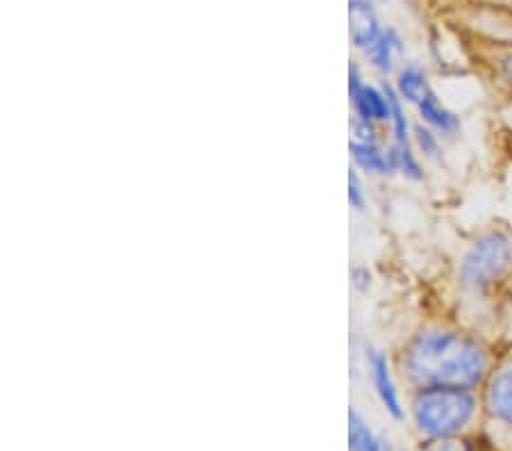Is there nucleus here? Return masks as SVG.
I'll use <instances>...</instances> for the list:
<instances>
[{"instance_id": "nucleus-15", "label": "nucleus", "mask_w": 512, "mask_h": 451, "mask_svg": "<svg viewBox=\"0 0 512 451\" xmlns=\"http://www.w3.org/2000/svg\"><path fill=\"white\" fill-rule=\"evenodd\" d=\"M428 451H469V445H467V442L442 438L440 445H435L433 449H428Z\"/></svg>"}, {"instance_id": "nucleus-11", "label": "nucleus", "mask_w": 512, "mask_h": 451, "mask_svg": "<svg viewBox=\"0 0 512 451\" xmlns=\"http://www.w3.org/2000/svg\"><path fill=\"white\" fill-rule=\"evenodd\" d=\"M396 92L401 98H406L408 103L419 105L424 98L431 94V87H428L426 73L419 67H403L399 71V85H396Z\"/></svg>"}, {"instance_id": "nucleus-17", "label": "nucleus", "mask_w": 512, "mask_h": 451, "mask_svg": "<svg viewBox=\"0 0 512 451\" xmlns=\"http://www.w3.org/2000/svg\"><path fill=\"white\" fill-rule=\"evenodd\" d=\"M374 3H383V0H374Z\"/></svg>"}, {"instance_id": "nucleus-14", "label": "nucleus", "mask_w": 512, "mask_h": 451, "mask_svg": "<svg viewBox=\"0 0 512 451\" xmlns=\"http://www.w3.org/2000/svg\"><path fill=\"white\" fill-rule=\"evenodd\" d=\"M415 137H417L419 149L424 151L428 158H435V155H437V137L431 133V130L424 128V126H417Z\"/></svg>"}, {"instance_id": "nucleus-5", "label": "nucleus", "mask_w": 512, "mask_h": 451, "mask_svg": "<svg viewBox=\"0 0 512 451\" xmlns=\"http://www.w3.org/2000/svg\"><path fill=\"white\" fill-rule=\"evenodd\" d=\"M374 0H349V32L358 51L367 53L383 35Z\"/></svg>"}, {"instance_id": "nucleus-2", "label": "nucleus", "mask_w": 512, "mask_h": 451, "mask_svg": "<svg viewBox=\"0 0 512 451\" xmlns=\"http://www.w3.org/2000/svg\"><path fill=\"white\" fill-rule=\"evenodd\" d=\"M476 399L460 388H421L412 401V415L419 431L431 438H451L474 417Z\"/></svg>"}, {"instance_id": "nucleus-9", "label": "nucleus", "mask_w": 512, "mask_h": 451, "mask_svg": "<svg viewBox=\"0 0 512 451\" xmlns=\"http://www.w3.org/2000/svg\"><path fill=\"white\" fill-rule=\"evenodd\" d=\"M487 406L494 417L512 426V369L494 376L487 390Z\"/></svg>"}, {"instance_id": "nucleus-12", "label": "nucleus", "mask_w": 512, "mask_h": 451, "mask_svg": "<svg viewBox=\"0 0 512 451\" xmlns=\"http://www.w3.org/2000/svg\"><path fill=\"white\" fill-rule=\"evenodd\" d=\"M349 449L351 451H385V445L376 438L360 413H349Z\"/></svg>"}, {"instance_id": "nucleus-13", "label": "nucleus", "mask_w": 512, "mask_h": 451, "mask_svg": "<svg viewBox=\"0 0 512 451\" xmlns=\"http://www.w3.org/2000/svg\"><path fill=\"white\" fill-rule=\"evenodd\" d=\"M349 203L353 210L365 208V190H362L358 169H349Z\"/></svg>"}, {"instance_id": "nucleus-7", "label": "nucleus", "mask_w": 512, "mask_h": 451, "mask_svg": "<svg viewBox=\"0 0 512 451\" xmlns=\"http://www.w3.org/2000/svg\"><path fill=\"white\" fill-rule=\"evenodd\" d=\"M351 155L355 160V167L369 171V174H392L396 171V162L392 151H383L381 144L371 142H358V139H351Z\"/></svg>"}, {"instance_id": "nucleus-6", "label": "nucleus", "mask_w": 512, "mask_h": 451, "mask_svg": "<svg viewBox=\"0 0 512 451\" xmlns=\"http://www.w3.org/2000/svg\"><path fill=\"white\" fill-rule=\"evenodd\" d=\"M367 363H369V372H371V379H374V388L378 392V397H381L383 406L387 408V413L396 420H401L403 417V410H401V401H399V392H396V385L392 381V374H390V365H387V358L381 351H374L371 349L367 354Z\"/></svg>"}, {"instance_id": "nucleus-10", "label": "nucleus", "mask_w": 512, "mask_h": 451, "mask_svg": "<svg viewBox=\"0 0 512 451\" xmlns=\"http://www.w3.org/2000/svg\"><path fill=\"white\" fill-rule=\"evenodd\" d=\"M417 108H419L421 119H424L431 128L440 130V133H444V135H453L458 130V126H460V121H458L456 114L444 108V105L437 101V96L433 92L428 94L424 101L417 105Z\"/></svg>"}, {"instance_id": "nucleus-16", "label": "nucleus", "mask_w": 512, "mask_h": 451, "mask_svg": "<svg viewBox=\"0 0 512 451\" xmlns=\"http://www.w3.org/2000/svg\"><path fill=\"white\" fill-rule=\"evenodd\" d=\"M499 69H501V76L512 85V51L499 57Z\"/></svg>"}, {"instance_id": "nucleus-3", "label": "nucleus", "mask_w": 512, "mask_h": 451, "mask_svg": "<svg viewBox=\"0 0 512 451\" xmlns=\"http://www.w3.org/2000/svg\"><path fill=\"white\" fill-rule=\"evenodd\" d=\"M512 267V242L499 233L478 240L462 260L460 283L465 290L481 292Z\"/></svg>"}, {"instance_id": "nucleus-4", "label": "nucleus", "mask_w": 512, "mask_h": 451, "mask_svg": "<svg viewBox=\"0 0 512 451\" xmlns=\"http://www.w3.org/2000/svg\"><path fill=\"white\" fill-rule=\"evenodd\" d=\"M349 94L353 103V117L371 123L392 121V105L385 89L371 87L360 76V69L351 64L349 69Z\"/></svg>"}, {"instance_id": "nucleus-8", "label": "nucleus", "mask_w": 512, "mask_h": 451, "mask_svg": "<svg viewBox=\"0 0 512 451\" xmlns=\"http://www.w3.org/2000/svg\"><path fill=\"white\" fill-rule=\"evenodd\" d=\"M401 53H403L401 35L394 28H385L381 39H378L365 55H367V60L371 62V67H374L376 71L385 73V76H387V73L394 71V62Z\"/></svg>"}, {"instance_id": "nucleus-1", "label": "nucleus", "mask_w": 512, "mask_h": 451, "mask_svg": "<svg viewBox=\"0 0 512 451\" xmlns=\"http://www.w3.org/2000/svg\"><path fill=\"white\" fill-rule=\"evenodd\" d=\"M403 365L421 388L472 390L481 383L487 356L472 338L451 331H424L403 351Z\"/></svg>"}]
</instances>
